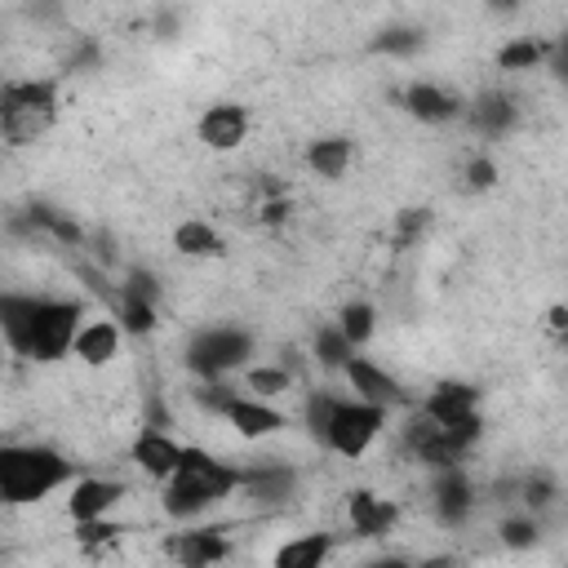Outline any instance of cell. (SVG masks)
Segmentation results:
<instances>
[{
	"label": "cell",
	"mask_w": 568,
	"mask_h": 568,
	"mask_svg": "<svg viewBox=\"0 0 568 568\" xmlns=\"http://www.w3.org/2000/svg\"><path fill=\"white\" fill-rule=\"evenodd\" d=\"M80 328V302L0 293V337L22 359H58Z\"/></svg>",
	"instance_id": "1"
},
{
	"label": "cell",
	"mask_w": 568,
	"mask_h": 568,
	"mask_svg": "<svg viewBox=\"0 0 568 568\" xmlns=\"http://www.w3.org/2000/svg\"><path fill=\"white\" fill-rule=\"evenodd\" d=\"M235 488H240V470L235 466L213 462L204 448H186L182 444V462L164 479V510L173 519H195L200 510H209L213 501L231 497Z\"/></svg>",
	"instance_id": "2"
},
{
	"label": "cell",
	"mask_w": 568,
	"mask_h": 568,
	"mask_svg": "<svg viewBox=\"0 0 568 568\" xmlns=\"http://www.w3.org/2000/svg\"><path fill=\"white\" fill-rule=\"evenodd\" d=\"M71 479V462L53 448L40 444H9L0 448V501L9 506H31L62 488Z\"/></svg>",
	"instance_id": "3"
},
{
	"label": "cell",
	"mask_w": 568,
	"mask_h": 568,
	"mask_svg": "<svg viewBox=\"0 0 568 568\" xmlns=\"http://www.w3.org/2000/svg\"><path fill=\"white\" fill-rule=\"evenodd\" d=\"M58 120V84L53 80H18L0 89V138L9 146H31Z\"/></svg>",
	"instance_id": "4"
},
{
	"label": "cell",
	"mask_w": 568,
	"mask_h": 568,
	"mask_svg": "<svg viewBox=\"0 0 568 568\" xmlns=\"http://www.w3.org/2000/svg\"><path fill=\"white\" fill-rule=\"evenodd\" d=\"M386 426V408L382 404H368V399H333V413L324 422V444L337 453V457H364L368 444L382 435Z\"/></svg>",
	"instance_id": "5"
},
{
	"label": "cell",
	"mask_w": 568,
	"mask_h": 568,
	"mask_svg": "<svg viewBox=\"0 0 568 568\" xmlns=\"http://www.w3.org/2000/svg\"><path fill=\"white\" fill-rule=\"evenodd\" d=\"M253 351V337L248 333H240V328H209V333H200L195 342H191V351H186V364L200 373V377H222L226 368H235V364H244V355Z\"/></svg>",
	"instance_id": "6"
},
{
	"label": "cell",
	"mask_w": 568,
	"mask_h": 568,
	"mask_svg": "<svg viewBox=\"0 0 568 568\" xmlns=\"http://www.w3.org/2000/svg\"><path fill=\"white\" fill-rule=\"evenodd\" d=\"M195 133H200V142L213 146V151H235V146L244 142V133H248V111H244L240 102H217V106H209V111L200 115Z\"/></svg>",
	"instance_id": "7"
},
{
	"label": "cell",
	"mask_w": 568,
	"mask_h": 568,
	"mask_svg": "<svg viewBox=\"0 0 568 568\" xmlns=\"http://www.w3.org/2000/svg\"><path fill=\"white\" fill-rule=\"evenodd\" d=\"M222 417H226V422L235 426V435H244V439H266V435H275V430L284 426V417H280L266 399H257V395H226Z\"/></svg>",
	"instance_id": "8"
},
{
	"label": "cell",
	"mask_w": 568,
	"mask_h": 568,
	"mask_svg": "<svg viewBox=\"0 0 568 568\" xmlns=\"http://www.w3.org/2000/svg\"><path fill=\"white\" fill-rule=\"evenodd\" d=\"M342 373H346V382L355 386V399H368V404H382V408H390L395 399H399V382L390 377V373H382L373 359H364V355H351L346 364H342Z\"/></svg>",
	"instance_id": "9"
},
{
	"label": "cell",
	"mask_w": 568,
	"mask_h": 568,
	"mask_svg": "<svg viewBox=\"0 0 568 568\" xmlns=\"http://www.w3.org/2000/svg\"><path fill=\"white\" fill-rule=\"evenodd\" d=\"M71 355L84 359V364H111L120 355V324L115 320H93V324H80L75 337H71Z\"/></svg>",
	"instance_id": "10"
},
{
	"label": "cell",
	"mask_w": 568,
	"mask_h": 568,
	"mask_svg": "<svg viewBox=\"0 0 568 568\" xmlns=\"http://www.w3.org/2000/svg\"><path fill=\"white\" fill-rule=\"evenodd\" d=\"M120 497H124V488L115 479H75L71 497H67V510H71L75 524H84V519H102Z\"/></svg>",
	"instance_id": "11"
},
{
	"label": "cell",
	"mask_w": 568,
	"mask_h": 568,
	"mask_svg": "<svg viewBox=\"0 0 568 568\" xmlns=\"http://www.w3.org/2000/svg\"><path fill=\"white\" fill-rule=\"evenodd\" d=\"M404 111H408L413 120L444 124V120H453V115L462 111V102H457L448 89H439V84H430V80H417V84L404 89Z\"/></svg>",
	"instance_id": "12"
},
{
	"label": "cell",
	"mask_w": 568,
	"mask_h": 568,
	"mask_svg": "<svg viewBox=\"0 0 568 568\" xmlns=\"http://www.w3.org/2000/svg\"><path fill=\"white\" fill-rule=\"evenodd\" d=\"M133 462H138L151 479H169V475L178 470V462H182V444L169 439L164 430H142V435L133 439Z\"/></svg>",
	"instance_id": "13"
},
{
	"label": "cell",
	"mask_w": 568,
	"mask_h": 568,
	"mask_svg": "<svg viewBox=\"0 0 568 568\" xmlns=\"http://www.w3.org/2000/svg\"><path fill=\"white\" fill-rule=\"evenodd\" d=\"M226 537L222 532H213V528H200V532H178L173 541H169V555L178 559V564H186V568H209V564H217V559H226Z\"/></svg>",
	"instance_id": "14"
},
{
	"label": "cell",
	"mask_w": 568,
	"mask_h": 568,
	"mask_svg": "<svg viewBox=\"0 0 568 568\" xmlns=\"http://www.w3.org/2000/svg\"><path fill=\"white\" fill-rule=\"evenodd\" d=\"M475 404H479V390H475L470 382H439V386L426 395L422 413H426L430 422H457V417L475 413Z\"/></svg>",
	"instance_id": "15"
},
{
	"label": "cell",
	"mask_w": 568,
	"mask_h": 568,
	"mask_svg": "<svg viewBox=\"0 0 568 568\" xmlns=\"http://www.w3.org/2000/svg\"><path fill=\"white\" fill-rule=\"evenodd\" d=\"M435 510L444 524H462L466 510H470V479L457 470V466H439V479H435Z\"/></svg>",
	"instance_id": "16"
},
{
	"label": "cell",
	"mask_w": 568,
	"mask_h": 568,
	"mask_svg": "<svg viewBox=\"0 0 568 568\" xmlns=\"http://www.w3.org/2000/svg\"><path fill=\"white\" fill-rule=\"evenodd\" d=\"M346 510H351V528L359 532V537H382L390 524H395V506L386 501V497H377V493H351V501H346Z\"/></svg>",
	"instance_id": "17"
},
{
	"label": "cell",
	"mask_w": 568,
	"mask_h": 568,
	"mask_svg": "<svg viewBox=\"0 0 568 568\" xmlns=\"http://www.w3.org/2000/svg\"><path fill=\"white\" fill-rule=\"evenodd\" d=\"M173 244H178V253L182 257H222V235L209 226V222H178V231H173Z\"/></svg>",
	"instance_id": "18"
},
{
	"label": "cell",
	"mask_w": 568,
	"mask_h": 568,
	"mask_svg": "<svg viewBox=\"0 0 568 568\" xmlns=\"http://www.w3.org/2000/svg\"><path fill=\"white\" fill-rule=\"evenodd\" d=\"M328 550H333V537H328V532H306V537H297V541H284V546L275 550V564H280V568H315Z\"/></svg>",
	"instance_id": "19"
},
{
	"label": "cell",
	"mask_w": 568,
	"mask_h": 568,
	"mask_svg": "<svg viewBox=\"0 0 568 568\" xmlns=\"http://www.w3.org/2000/svg\"><path fill=\"white\" fill-rule=\"evenodd\" d=\"M306 164H311L320 178H342L346 164H351V142H346V138H320V142H311Z\"/></svg>",
	"instance_id": "20"
},
{
	"label": "cell",
	"mask_w": 568,
	"mask_h": 568,
	"mask_svg": "<svg viewBox=\"0 0 568 568\" xmlns=\"http://www.w3.org/2000/svg\"><path fill=\"white\" fill-rule=\"evenodd\" d=\"M470 120H475L479 133H506L510 120H515V106H510L506 93H484V98L470 106Z\"/></svg>",
	"instance_id": "21"
},
{
	"label": "cell",
	"mask_w": 568,
	"mask_h": 568,
	"mask_svg": "<svg viewBox=\"0 0 568 568\" xmlns=\"http://www.w3.org/2000/svg\"><path fill=\"white\" fill-rule=\"evenodd\" d=\"M240 488L257 493L262 501H280L293 488V475L284 466H257V470H240Z\"/></svg>",
	"instance_id": "22"
},
{
	"label": "cell",
	"mask_w": 568,
	"mask_h": 568,
	"mask_svg": "<svg viewBox=\"0 0 568 568\" xmlns=\"http://www.w3.org/2000/svg\"><path fill=\"white\" fill-rule=\"evenodd\" d=\"M541 58H546V44L541 40H510V44L497 49V67L501 71H532Z\"/></svg>",
	"instance_id": "23"
},
{
	"label": "cell",
	"mask_w": 568,
	"mask_h": 568,
	"mask_svg": "<svg viewBox=\"0 0 568 568\" xmlns=\"http://www.w3.org/2000/svg\"><path fill=\"white\" fill-rule=\"evenodd\" d=\"M373 306L368 302H346L342 306V320H337V328H342V337L351 342V346H364L368 337H373Z\"/></svg>",
	"instance_id": "24"
},
{
	"label": "cell",
	"mask_w": 568,
	"mask_h": 568,
	"mask_svg": "<svg viewBox=\"0 0 568 568\" xmlns=\"http://www.w3.org/2000/svg\"><path fill=\"white\" fill-rule=\"evenodd\" d=\"M120 333H151L155 328V311H151V297H142V293H124V302H120Z\"/></svg>",
	"instance_id": "25"
},
{
	"label": "cell",
	"mask_w": 568,
	"mask_h": 568,
	"mask_svg": "<svg viewBox=\"0 0 568 568\" xmlns=\"http://www.w3.org/2000/svg\"><path fill=\"white\" fill-rule=\"evenodd\" d=\"M351 355H355V346L342 337V328H337V324H328V328H320V333H315V359H320L324 368H342Z\"/></svg>",
	"instance_id": "26"
},
{
	"label": "cell",
	"mask_w": 568,
	"mask_h": 568,
	"mask_svg": "<svg viewBox=\"0 0 568 568\" xmlns=\"http://www.w3.org/2000/svg\"><path fill=\"white\" fill-rule=\"evenodd\" d=\"M288 373L284 368H248V382H244V390L248 395H257V399H271V395H284L288 390Z\"/></svg>",
	"instance_id": "27"
},
{
	"label": "cell",
	"mask_w": 568,
	"mask_h": 568,
	"mask_svg": "<svg viewBox=\"0 0 568 568\" xmlns=\"http://www.w3.org/2000/svg\"><path fill=\"white\" fill-rule=\"evenodd\" d=\"M497 182V164L488 160V155H475L470 164H466V186L470 191H488Z\"/></svg>",
	"instance_id": "28"
},
{
	"label": "cell",
	"mask_w": 568,
	"mask_h": 568,
	"mask_svg": "<svg viewBox=\"0 0 568 568\" xmlns=\"http://www.w3.org/2000/svg\"><path fill=\"white\" fill-rule=\"evenodd\" d=\"M422 226H426V213H422V209H404L399 222H395V244H408Z\"/></svg>",
	"instance_id": "29"
},
{
	"label": "cell",
	"mask_w": 568,
	"mask_h": 568,
	"mask_svg": "<svg viewBox=\"0 0 568 568\" xmlns=\"http://www.w3.org/2000/svg\"><path fill=\"white\" fill-rule=\"evenodd\" d=\"M501 537H506V546H532L537 541V524L532 519H510L501 528Z\"/></svg>",
	"instance_id": "30"
},
{
	"label": "cell",
	"mask_w": 568,
	"mask_h": 568,
	"mask_svg": "<svg viewBox=\"0 0 568 568\" xmlns=\"http://www.w3.org/2000/svg\"><path fill=\"white\" fill-rule=\"evenodd\" d=\"M422 40H417V31H390L386 40H377V49H390V53H408V49H417Z\"/></svg>",
	"instance_id": "31"
},
{
	"label": "cell",
	"mask_w": 568,
	"mask_h": 568,
	"mask_svg": "<svg viewBox=\"0 0 568 568\" xmlns=\"http://www.w3.org/2000/svg\"><path fill=\"white\" fill-rule=\"evenodd\" d=\"M284 217H288V200H271V204L262 209V222H266V226H280Z\"/></svg>",
	"instance_id": "32"
},
{
	"label": "cell",
	"mask_w": 568,
	"mask_h": 568,
	"mask_svg": "<svg viewBox=\"0 0 568 568\" xmlns=\"http://www.w3.org/2000/svg\"><path fill=\"white\" fill-rule=\"evenodd\" d=\"M546 493H550V484H546V479L528 484V501H537V506H541V501H546Z\"/></svg>",
	"instance_id": "33"
},
{
	"label": "cell",
	"mask_w": 568,
	"mask_h": 568,
	"mask_svg": "<svg viewBox=\"0 0 568 568\" xmlns=\"http://www.w3.org/2000/svg\"><path fill=\"white\" fill-rule=\"evenodd\" d=\"M550 328H555V333L564 328V306H550Z\"/></svg>",
	"instance_id": "34"
},
{
	"label": "cell",
	"mask_w": 568,
	"mask_h": 568,
	"mask_svg": "<svg viewBox=\"0 0 568 568\" xmlns=\"http://www.w3.org/2000/svg\"><path fill=\"white\" fill-rule=\"evenodd\" d=\"M493 4H501V9H515V0H493Z\"/></svg>",
	"instance_id": "35"
}]
</instances>
